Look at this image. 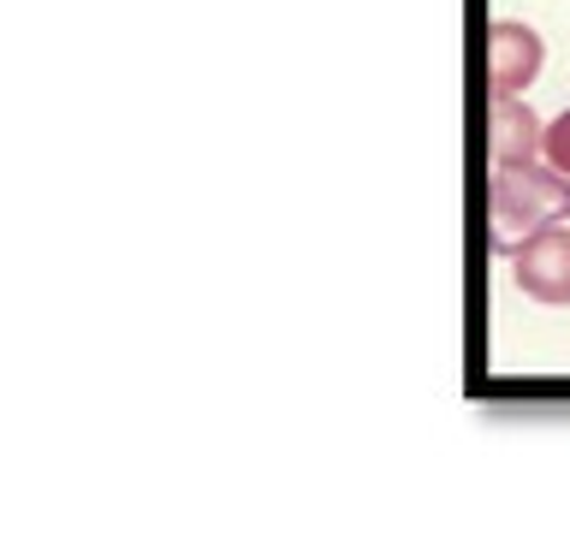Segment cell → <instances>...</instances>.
<instances>
[{"mask_svg":"<svg viewBox=\"0 0 570 552\" xmlns=\"http://www.w3.org/2000/svg\"><path fill=\"white\" fill-rule=\"evenodd\" d=\"M488 214H493V244L511 249L529 231L570 220V178L559 167H541V160H499L488 185Z\"/></svg>","mask_w":570,"mask_h":552,"instance_id":"cell-1","label":"cell"},{"mask_svg":"<svg viewBox=\"0 0 570 552\" xmlns=\"http://www.w3.org/2000/svg\"><path fill=\"white\" fill-rule=\"evenodd\" d=\"M511 274L534 303L570 309V231L564 226H541L529 238L511 244Z\"/></svg>","mask_w":570,"mask_h":552,"instance_id":"cell-2","label":"cell"},{"mask_svg":"<svg viewBox=\"0 0 570 552\" xmlns=\"http://www.w3.org/2000/svg\"><path fill=\"white\" fill-rule=\"evenodd\" d=\"M541 66H547L541 30L517 24V18H499V24L488 30V89H493V101L499 96H523V89L541 78Z\"/></svg>","mask_w":570,"mask_h":552,"instance_id":"cell-3","label":"cell"},{"mask_svg":"<svg viewBox=\"0 0 570 552\" xmlns=\"http://www.w3.org/2000/svg\"><path fill=\"white\" fill-rule=\"evenodd\" d=\"M488 149H493V167L499 160H534L541 155V119L517 96H499L488 114Z\"/></svg>","mask_w":570,"mask_h":552,"instance_id":"cell-4","label":"cell"},{"mask_svg":"<svg viewBox=\"0 0 570 552\" xmlns=\"http://www.w3.org/2000/svg\"><path fill=\"white\" fill-rule=\"evenodd\" d=\"M541 155H547V167H559L570 178V107L552 125H541Z\"/></svg>","mask_w":570,"mask_h":552,"instance_id":"cell-5","label":"cell"}]
</instances>
